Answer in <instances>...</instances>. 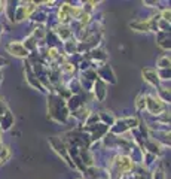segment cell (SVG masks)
<instances>
[{
    "label": "cell",
    "mask_w": 171,
    "mask_h": 179,
    "mask_svg": "<svg viewBox=\"0 0 171 179\" xmlns=\"http://www.w3.org/2000/svg\"><path fill=\"white\" fill-rule=\"evenodd\" d=\"M8 49H9V51H12L15 55H19V57H24V55L27 54V51L24 49V48L21 47V45H16V43H14V45H9V47H8Z\"/></svg>",
    "instance_id": "6da1fadb"
}]
</instances>
